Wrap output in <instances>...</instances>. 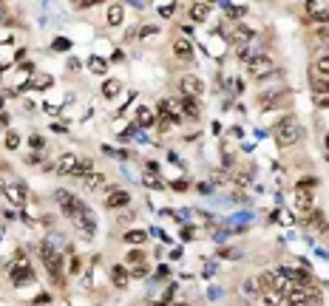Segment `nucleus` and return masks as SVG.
I'll return each instance as SVG.
<instances>
[{
	"label": "nucleus",
	"instance_id": "4be33fe9",
	"mask_svg": "<svg viewBox=\"0 0 329 306\" xmlns=\"http://www.w3.org/2000/svg\"><path fill=\"white\" fill-rule=\"evenodd\" d=\"M136 122L142 125V128H150V125L156 122V119H153V113H150V108H145V105H142V108L136 111Z\"/></svg>",
	"mask_w": 329,
	"mask_h": 306
},
{
	"label": "nucleus",
	"instance_id": "37998d69",
	"mask_svg": "<svg viewBox=\"0 0 329 306\" xmlns=\"http://www.w3.org/2000/svg\"><path fill=\"white\" fill-rule=\"evenodd\" d=\"M327 162H329V153H327Z\"/></svg>",
	"mask_w": 329,
	"mask_h": 306
},
{
	"label": "nucleus",
	"instance_id": "bb28decb",
	"mask_svg": "<svg viewBox=\"0 0 329 306\" xmlns=\"http://www.w3.org/2000/svg\"><path fill=\"white\" fill-rule=\"evenodd\" d=\"M3 142H6V147H9V150H17V147H20V136L14 134V131H6Z\"/></svg>",
	"mask_w": 329,
	"mask_h": 306
},
{
	"label": "nucleus",
	"instance_id": "ea45409f",
	"mask_svg": "<svg viewBox=\"0 0 329 306\" xmlns=\"http://www.w3.org/2000/svg\"><path fill=\"white\" fill-rule=\"evenodd\" d=\"M45 145V142H43V139H40V136H32V147H37V150H40V147H43Z\"/></svg>",
	"mask_w": 329,
	"mask_h": 306
},
{
	"label": "nucleus",
	"instance_id": "a878e982",
	"mask_svg": "<svg viewBox=\"0 0 329 306\" xmlns=\"http://www.w3.org/2000/svg\"><path fill=\"white\" fill-rule=\"evenodd\" d=\"M295 187H298L301 193H309V196H312V190L318 187V179H298V184H295Z\"/></svg>",
	"mask_w": 329,
	"mask_h": 306
},
{
	"label": "nucleus",
	"instance_id": "a211bd4d",
	"mask_svg": "<svg viewBox=\"0 0 329 306\" xmlns=\"http://www.w3.org/2000/svg\"><path fill=\"white\" fill-rule=\"evenodd\" d=\"M111 281H113V286H119V289H125L128 286V272L122 270V267H111Z\"/></svg>",
	"mask_w": 329,
	"mask_h": 306
},
{
	"label": "nucleus",
	"instance_id": "2eb2a0df",
	"mask_svg": "<svg viewBox=\"0 0 329 306\" xmlns=\"http://www.w3.org/2000/svg\"><path fill=\"white\" fill-rule=\"evenodd\" d=\"M187 14H190L193 23H202V20H207V17H210V6H207V3H190Z\"/></svg>",
	"mask_w": 329,
	"mask_h": 306
},
{
	"label": "nucleus",
	"instance_id": "4468645a",
	"mask_svg": "<svg viewBox=\"0 0 329 306\" xmlns=\"http://www.w3.org/2000/svg\"><path fill=\"white\" fill-rule=\"evenodd\" d=\"M295 210H298V215H309L312 213V196L295 190Z\"/></svg>",
	"mask_w": 329,
	"mask_h": 306
},
{
	"label": "nucleus",
	"instance_id": "7c9ffc66",
	"mask_svg": "<svg viewBox=\"0 0 329 306\" xmlns=\"http://www.w3.org/2000/svg\"><path fill=\"white\" fill-rule=\"evenodd\" d=\"M176 6H179V3H162V6H159V14H162V17H170V14L176 11Z\"/></svg>",
	"mask_w": 329,
	"mask_h": 306
},
{
	"label": "nucleus",
	"instance_id": "9b49d317",
	"mask_svg": "<svg viewBox=\"0 0 329 306\" xmlns=\"http://www.w3.org/2000/svg\"><path fill=\"white\" fill-rule=\"evenodd\" d=\"M6 199H9L11 204H17V207H23V204H26V187H23L20 181H14V184H9V187H6Z\"/></svg>",
	"mask_w": 329,
	"mask_h": 306
},
{
	"label": "nucleus",
	"instance_id": "393cba45",
	"mask_svg": "<svg viewBox=\"0 0 329 306\" xmlns=\"http://www.w3.org/2000/svg\"><path fill=\"white\" fill-rule=\"evenodd\" d=\"M309 82H312V88H315L318 94L329 91V79H327V77H318V74H312V77H309Z\"/></svg>",
	"mask_w": 329,
	"mask_h": 306
},
{
	"label": "nucleus",
	"instance_id": "473e14b6",
	"mask_svg": "<svg viewBox=\"0 0 329 306\" xmlns=\"http://www.w3.org/2000/svg\"><path fill=\"white\" fill-rule=\"evenodd\" d=\"M315 34H318V37H324V40H327V37H329V20L318 23V26H315Z\"/></svg>",
	"mask_w": 329,
	"mask_h": 306
},
{
	"label": "nucleus",
	"instance_id": "6e6552de",
	"mask_svg": "<svg viewBox=\"0 0 329 306\" xmlns=\"http://www.w3.org/2000/svg\"><path fill=\"white\" fill-rule=\"evenodd\" d=\"M304 9L309 17H315V20H329V3H324V0H306Z\"/></svg>",
	"mask_w": 329,
	"mask_h": 306
},
{
	"label": "nucleus",
	"instance_id": "f3484780",
	"mask_svg": "<svg viewBox=\"0 0 329 306\" xmlns=\"http://www.w3.org/2000/svg\"><path fill=\"white\" fill-rule=\"evenodd\" d=\"M312 74H318V77H327V79H329V54H321V57H315V66H312Z\"/></svg>",
	"mask_w": 329,
	"mask_h": 306
},
{
	"label": "nucleus",
	"instance_id": "ddd939ff",
	"mask_svg": "<svg viewBox=\"0 0 329 306\" xmlns=\"http://www.w3.org/2000/svg\"><path fill=\"white\" fill-rule=\"evenodd\" d=\"M182 113L187 116V119H199V113H202V105H199V100H193V97H182Z\"/></svg>",
	"mask_w": 329,
	"mask_h": 306
},
{
	"label": "nucleus",
	"instance_id": "6ab92c4d",
	"mask_svg": "<svg viewBox=\"0 0 329 306\" xmlns=\"http://www.w3.org/2000/svg\"><path fill=\"white\" fill-rule=\"evenodd\" d=\"M82 184H85L88 190H100L102 184H105V176H102V173H88V176H82Z\"/></svg>",
	"mask_w": 329,
	"mask_h": 306
},
{
	"label": "nucleus",
	"instance_id": "9d476101",
	"mask_svg": "<svg viewBox=\"0 0 329 306\" xmlns=\"http://www.w3.org/2000/svg\"><path fill=\"white\" fill-rule=\"evenodd\" d=\"M77 165H79V159L66 153V156H60V162H57V173H63V176H77Z\"/></svg>",
	"mask_w": 329,
	"mask_h": 306
},
{
	"label": "nucleus",
	"instance_id": "79ce46f5",
	"mask_svg": "<svg viewBox=\"0 0 329 306\" xmlns=\"http://www.w3.org/2000/svg\"><path fill=\"white\" fill-rule=\"evenodd\" d=\"M3 193H6V187H3V184H0V196H3Z\"/></svg>",
	"mask_w": 329,
	"mask_h": 306
},
{
	"label": "nucleus",
	"instance_id": "58836bf2",
	"mask_svg": "<svg viewBox=\"0 0 329 306\" xmlns=\"http://www.w3.org/2000/svg\"><path fill=\"white\" fill-rule=\"evenodd\" d=\"M315 105H318V108H329V97H318Z\"/></svg>",
	"mask_w": 329,
	"mask_h": 306
},
{
	"label": "nucleus",
	"instance_id": "423d86ee",
	"mask_svg": "<svg viewBox=\"0 0 329 306\" xmlns=\"http://www.w3.org/2000/svg\"><path fill=\"white\" fill-rule=\"evenodd\" d=\"M131 204V193L128 190H119V187H105V207L111 210H119V207H128Z\"/></svg>",
	"mask_w": 329,
	"mask_h": 306
},
{
	"label": "nucleus",
	"instance_id": "f8f14e48",
	"mask_svg": "<svg viewBox=\"0 0 329 306\" xmlns=\"http://www.w3.org/2000/svg\"><path fill=\"white\" fill-rule=\"evenodd\" d=\"M284 278H281V272H264L261 275V286L267 289V292H272V289H284Z\"/></svg>",
	"mask_w": 329,
	"mask_h": 306
},
{
	"label": "nucleus",
	"instance_id": "c85d7f7f",
	"mask_svg": "<svg viewBox=\"0 0 329 306\" xmlns=\"http://www.w3.org/2000/svg\"><path fill=\"white\" fill-rule=\"evenodd\" d=\"M91 168H94V162L91 159H79V165H77V176H88Z\"/></svg>",
	"mask_w": 329,
	"mask_h": 306
},
{
	"label": "nucleus",
	"instance_id": "e433bc0d",
	"mask_svg": "<svg viewBox=\"0 0 329 306\" xmlns=\"http://www.w3.org/2000/svg\"><path fill=\"white\" fill-rule=\"evenodd\" d=\"M91 6H97V3H94V0H77V3H74V9H91Z\"/></svg>",
	"mask_w": 329,
	"mask_h": 306
},
{
	"label": "nucleus",
	"instance_id": "1a4fd4ad",
	"mask_svg": "<svg viewBox=\"0 0 329 306\" xmlns=\"http://www.w3.org/2000/svg\"><path fill=\"white\" fill-rule=\"evenodd\" d=\"M173 54H176V60H187L190 63L193 60V43L190 40H184V37H179V40H173Z\"/></svg>",
	"mask_w": 329,
	"mask_h": 306
},
{
	"label": "nucleus",
	"instance_id": "20e7f679",
	"mask_svg": "<svg viewBox=\"0 0 329 306\" xmlns=\"http://www.w3.org/2000/svg\"><path fill=\"white\" fill-rule=\"evenodd\" d=\"M247 71H250V77L253 79H264V77H270L272 71H275V63H272L267 54H256L247 63Z\"/></svg>",
	"mask_w": 329,
	"mask_h": 306
},
{
	"label": "nucleus",
	"instance_id": "5701e85b",
	"mask_svg": "<svg viewBox=\"0 0 329 306\" xmlns=\"http://www.w3.org/2000/svg\"><path fill=\"white\" fill-rule=\"evenodd\" d=\"M122 6H119V3H111V6H108V23H111V26H119V23H122Z\"/></svg>",
	"mask_w": 329,
	"mask_h": 306
},
{
	"label": "nucleus",
	"instance_id": "412c9836",
	"mask_svg": "<svg viewBox=\"0 0 329 306\" xmlns=\"http://www.w3.org/2000/svg\"><path fill=\"white\" fill-rule=\"evenodd\" d=\"M122 238L128 241V244H134V247H139V244H145L147 233H145V230H128V233H125Z\"/></svg>",
	"mask_w": 329,
	"mask_h": 306
},
{
	"label": "nucleus",
	"instance_id": "dca6fc26",
	"mask_svg": "<svg viewBox=\"0 0 329 306\" xmlns=\"http://www.w3.org/2000/svg\"><path fill=\"white\" fill-rule=\"evenodd\" d=\"M233 40L238 43V48H241V45H247L250 40H253V29H247L244 23H238L236 29H233Z\"/></svg>",
	"mask_w": 329,
	"mask_h": 306
},
{
	"label": "nucleus",
	"instance_id": "0eeeda50",
	"mask_svg": "<svg viewBox=\"0 0 329 306\" xmlns=\"http://www.w3.org/2000/svg\"><path fill=\"white\" fill-rule=\"evenodd\" d=\"M32 281H34L32 267L20 258L17 261V267H11V283H14V286H23V283H32Z\"/></svg>",
	"mask_w": 329,
	"mask_h": 306
},
{
	"label": "nucleus",
	"instance_id": "2f4dec72",
	"mask_svg": "<svg viewBox=\"0 0 329 306\" xmlns=\"http://www.w3.org/2000/svg\"><path fill=\"white\" fill-rule=\"evenodd\" d=\"M142 261H145L142 249H131V252H128V264H142Z\"/></svg>",
	"mask_w": 329,
	"mask_h": 306
},
{
	"label": "nucleus",
	"instance_id": "7ed1b4c3",
	"mask_svg": "<svg viewBox=\"0 0 329 306\" xmlns=\"http://www.w3.org/2000/svg\"><path fill=\"white\" fill-rule=\"evenodd\" d=\"M40 258H43V264H45V270H48V275L54 278L57 283H63V275H60V255H57V249L48 244V241H43L40 244Z\"/></svg>",
	"mask_w": 329,
	"mask_h": 306
},
{
	"label": "nucleus",
	"instance_id": "c9c22d12",
	"mask_svg": "<svg viewBox=\"0 0 329 306\" xmlns=\"http://www.w3.org/2000/svg\"><path fill=\"white\" fill-rule=\"evenodd\" d=\"M145 181H147V184H150V187H156V190H159V187H162V181H159L156 176H153V173H145Z\"/></svg>",
	"mask_w": 329,
	"mask_h": 306
},
{
	"label": "nucleus",
	"instance_id": "b1692460",
	"mask_svg": "<svg viewBox=\"0 0 329 306\" xmlns=\"http://www.w3.org/2000/svg\"><path fill=\"white\" fill-rule=\"evenodd\" d=\"M88 68L94 71V74H108V60H102V57H91Z\"/></svg>",
	"mask_w": 329,
	"mask_h": 306
},
{
	"label": "nucleus",
	"instance_id": "4c0bfd02",
	"mask_svg": "<svg viewBox=\"0 0 329 306\" xmlns=\"http://www.w3.org/2000/svg\"><path fill=\"white\" fill-rule=\"evenodd\" d=\"M32 85H37V88H45V85H48V77H34Z\"/></svg>",
	"mask_w": 329,
	"mask_h": 306
},
{
	"label": "nucleus",
	"instance_id": "72a5a7b5",
	"mask_svg": "<svg viewBox=\"0 0 329 306\" xmlns=\"http://www.w3.org/2000/svg\"><path fill=\"white\" fill-rule=\"evenodd\" d=\"M278 301H281V295H275V292L264 295V304H267V306H278Z\"/></svg>",
	"mask_w": 329,
	"mask_h": 306
},
{
	"label": "nucleus",
	"instance_id": "c756f323",
	"mask_svg": "<svg viewBox=\"0 0 329 306\" xmlns=\"http://www.w3.org/2000/svg\"><path fill=\"white\" fill-rule=\"evenodd\" d=\"M134 215H136V210H131V207H125L122 213L116 215V221H122V224H128V221H134Z\"/></svg>",
	"mask_w": 329,
	"mask_h": 306
},
{
	"label": "nucleus",
	"instance_id": "aec40b11",
	"mask_svg": "<svg viewBox=\"0 0 329 306\" xmlns=\"http://www.w3.org/2000/svg\"><path fill=\"white\" fill-rule=\"evenodd\" d=\"M119 91H122V82H119V79H105V82H102V97H108V100L116 97Z\"/></svg>",
	"mask_w": 329,
	"mask_h": 306
},
{
	"label": "nucleus",
	"instance_id": "f257e3e1",
	"mask_svg": "<svg viewBox=\"0 0 329 306\" xmlns=\"http://www.w3.org/2000/svg\"><path fill=\"white\" fill-rule=\"evenodd\" d=\"M57 204H60V210H63V215L66 218H71L74 221V227H79L85 236H91L94 230H97V224H94V215H91V210L85 207V204L79 202L74 193L68 190H57Z\"/></svg>",
	"mask_w": 329,
	"mask_h": 306
},
{
	"label": "nucleus",
	"instance_id": "cd10ccee",
	"mask_svg": "<svg viewBox=\"0 0 329 306\" xmlns=\"http://www.w3.org/2000/svg\"><path fill=\"white\" fill-rule=\"evenodd\" d=\"M224 11L230 17H244L247 14V6H233V3H224Z\"/></svg>",
	"mask_w": 329,
	"mask_h": 306
},
{
	"label": "nucleus",
	"instance_id": "39448f33",
	"mask_svg": "<svg viewBox=\"0 0 329 306\" xmlns=\"http://www.w3.org/2000/svg\"><path fill=\"white\" fill-rule=\"evenodd\" d=\"M179 91L184 94V97H193V100H199L204 94V82L196 74H182L179 77Z\"/></svg>",
	"mask_w": 329,
	"mask_h": 306
},
{
	"label": "nucleus",
	"instance_id": "f03ea898",
	"mask_svg": "<svg viewBox=\"0 0 329 306\" xmlns=\"http://www.w3.org/2000/svg\"><path fill=\"white\" fill-rule=\"evenodd\" d=\"M298 139H301V128H298L295 119H284V122H278V128H275V145L278 147H292Z\"/></svg>",
	"mask_w": 329,
	"mask_h": 306
},
{
	"label": "nucleus",
	"instance_id": "a19ab883",
	"mask_svg": "<svg viewBox=\"0 0 329 306\" xmlns=\"http://www.w3.org/2000/svg\"><path fill=\"white\" fill-rule=\"evenodd\" d=\"M324 145H327V153H329V134H327V142H324Z\"/></svg>",
	"mask_w": 329,
	"mask_h": 306
},
{
	"label": "nucleus",
	"instance_id": "f704fd0d",
	"mask_svg": "<svg viewBox=\"0 0 329 306\" xmlns=\"http://www.w3.org/2000/svg\"><path fill=\"white\" fill-rule=\"evenodd\" d=\"M51 304V295H37L34 298V306H48Z\"/></svg>",
	"mask_w": 329,
	"mask_h": 306
}]
</instances>
